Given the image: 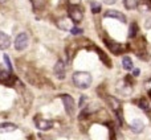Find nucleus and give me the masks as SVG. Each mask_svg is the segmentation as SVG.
<instances>
[{
    "label": "nucleus",
    "instance_id": "1",
    "mask_svg": "<svg viewBox=\"0 0 151 140\" xmlns=\"http://www.w3.org/2000/svg\"><path fill=\"white\" fill-rule=\"evenodd\" d=\"M72 81H73L76 87L85 90V89L90 87L93 78H91L90 73H88V71H76L73 74V77H72Z\"/></svg>",
    "mask_w": 151,
    "mask_h": 140
},
{
    "label": "nucleus",
    "instance_id": "2",
    "mask_svg": "<svg viewBox=\"0 0 151 140\" xmlns=\"http://www.w3.org/2000/svg\"><path fill=\"white\" fill-rule=\"evenodd\" d=\"M29 44V37L25 32H21L17 34V37L15 39V49L21 52V50H25L28 48Z\"/></svg>",
    "mask_w": 151,
    "mask_h": 140
},
{
    "label": "nucleus",
    "instance_id": "3",
    "mask_svg": "<svg viewBox=\"0 0 151 140\" xmlns=\"http://www.w3.org/2000/svg\"><path fill=\"white\" fill-rule=\"evenodd\" d=\"M61 101H63L64 106H65V111L68 112L69 115H73L74 110H76L74 99L72 98L70 95H68V94H63V95H61Z\"/></svg>",
    "mask_w": 151,
    "mask_h": 140
},
{
    "label": "nucleus",
    "instance_id": "4",
    "mask_svg": "<svg viewBox=\"0 0 151 140\" xmlns=\"http://www.w3.org/2000/svg\"><path fill=\"white\" fill-rule=\"evenodd\" d=\"M33 122H35V126H36L39 130H41V131H48V130H50V128L53 127L52 120H47V119H44V118H41L40 115L35 116Z\"/></svg>",
    "mask_w": 151,
    "mask_h": 140
},
{
    "label": "nucleus",
    "instance_id": "5",
    "mask_svg": "<svg viewBox=\"0 0 151 140\" xmlns=\"http://www.w3.org/2000/svg\"><path fill=\"white\" fill-rule=\"evenodd\" d=\"M83 17V13L77 5H70L69 7V19H70L73 23H80Z\"/></svg>",
    "mask_w": 151,
    "mask_h": 140
},
{
    "label": "nucleus",
    "instance_id": "6",
    "mask_svg": "<svg viewBox=\"0 0 151 140\" xmlns=\"http://www.w3.org/2000/svg\"><path fill=\"white\" fill-rule=\"evenodd\" d=\"M53 71H55L56 77H57L58 79H64V78H65V73H66L65 64H64L61 60H58L57 62L55 64V68H53Z\"/></svg>",
    "mask_w": 151,
    "mask_h": 140
},
{
    "label": "nucleus",
    "instance_id": "7",
    "mask_svg": "<svg viewBox=\"0 0 151 140\" xmlns=\"http://www.w3.org/2000/svg\"><path fill=\"white\" fill-rule=\"evenodd\" d=\"M105 17H110V19H117V20H119L121 23H127V19H126V16L123 15V13H121L117 9H110V11H106L105 12Z\"/></svg>",
    "mask_w": 151,
    "mask_h": 140
},
{
    "label": "nucleus",
    "instance_id": "8",
    "mask_svg": "<svg viewBox=\"0 0 151 140\" xmlns=\"http://www.w3.org/2000/svg\"><path fill=\"white\" fill-rule=\"evenodd\" d=\"M11 45V37L5 34L4 32H0V50L8 49Z\"/></svg>",
    "mask_w": 151,
    "mask_h": 140
},
{
    "label": "nucleus",
    "instance_id": "9",
    "mask_svg": "<svg viewBox=\"0 0 151 140\" xmlns=\"http://www.w3.org/2000/svg\"><path fill=\"white\" fill-rule=\"evenodd\" d=\"M130 128H131V131H133L134 134H141L142 131L145 130V124H143V122H142V120L135 119V120H133V122H131Z\"/></svg>",
    "mask_w": 151,
    "mask_h": 140
},
{
    "label": "nucleus",
    "instance_id": "10",
    "mask_svg": "<svg viewBox=\"0 0 151 140\" xmlns=\"http://www.w3.org/2000/svg\"><path fill=\"white\" fill-rule=\"evenodd\" d=\"M17 130V126L13 124V123H1L0 124V134H8V132H13V131Z\"/></svg>",
    "mask_w": 151,
    "mask_h": 140
},
{
    "label": "nucleus",
    "instance_id": "11",
    "mask_svg": "<svg viewBox=\"0 0 151 140\" xmlns=\"http://www.w3.org/2000/svg\"><path fill=\"white\" fill-rule=\"evenodd\" d=\"M72 23H73V21H72L70 19H61L60 21H57V26L60 29H63V31H70V29L73 28Z\"/></svg>",
    "mask_w": 151,
    "mask_h": 140
},
{
    "label": "nucleus",
    "instance_id": "12",
    "mask_svg": "<svg viewBox=\"0 0 151 140\" xmlns=\"http://www.w3.org/2000/svg\"><path fill=\"white\" fill-rule=\"evenodd\" d=\"M106 45H107V48L110 49V52L114 53V54H121L122 50H123V46L121 44H118V42L110 41V42H106Z\"/></svg>",
    "mask_w": 151,
    "mask_h": 140
},
{
    "label": "nucleus",
    "instance_id": "13",
    "mask_svg": "<svg viewBox=\"0 0 151 140\" xmlns=\"http://www.w3.org/2000/svg\"><path fill=\"white\" fill-rule=\"evenodd\" d=\"M12 71H9V70H0V82H9L11 79H12V74H11Z\"/></svg>",
    "mask_w": 151,
    "mask_h": 140
},
{
    "label": "nucleus",
    "instance_id": "14",
    "mask_svg": "<svg viewBox=\"0 0 151 140\" xmlns=\"http://www.w3.org/2000/svg\"><path fill=\"white\" fill-rule=\"evenodd\" d=\"M122 66L125 70H131L134 68V64H133V60H131L129 56H125L122 60Z\"/></svg>",
    "mask_w": 151,
    "mask_h": 140
},
{
    "label": "nucleus",
    "instance_id": "15",
    "mask_svg": "<svg viewBox=\"0 0 151 140\" xmlns=\"http://www.w3.org/2000/svg\"><path fill=\"white\" fill-rule=\"evenodd\" d=\"M118 90L121 91V94L125 96H129L131 94V91H133V87H131V83H123V86L121 89H118Z\"/></svg>",
    "mask_w": 151,
    "mask_h": 140
},
{
    "label": "nucleus",
    "instance_id": "16",
    "mask_svg": "<svg viewBox=\"0 0 151 140\" xmlns=\"http://www.w3.org/2000/svg\"><path fill=\"white\" fill-rule=\"evenodd\" d=\"M97 53H98V57L101 58V61H102V62H104L105 65L107 66V68H110V66H111V62H110V60H109V58H107V56L105 54V53L102 52L101 49H97Z\"/></svg>",
    "mask_w": 151,
    "mask_h": 140
},
{
    "label": "nucleus",
    "instance_id": "17",
    "mask_svg": "<svg viewBox=\"0 0 151 140\" xmlns=\"http://www.w3.org/2000/svg\"><path fill=\"white\" fill-rule=\"evenodd\" d=\"M109 103H111V109L114 110L115 112L119 111L121 103H119V101H118V99H115V98H113V96H110V98H109Z\"/></svg>",
    "mask_w": 151,
    "mask_h": 140
},
{
    "label": "nucleus",
    "instance_id": "18",
    "mask_svg": "<svg viewBox=\"0 0 151 140\" xmlns=\"http://www.w3.org/2000/svg\"><path fill=\"white\" fill-rule=\"evenodd\" d=\"M123 4L127 9H135L138 7V1L137 0H123Z\"/></svg>",
    "mask_w": 151,
    "mask_h": 140
},
{
    "label": "nucleus",
    "instance_id": "19",
    "mask_svg": "<svg viewBox=\"0 0 151 140\" xmlns=\"http://www.w3.org/2000/svg\"><path fill=\"white\" fill-rule=\"evenodd\" d=\"M139 109L143 110L145 112H150V106H149V102L146 99H141L139 101Z\"/></svg>",
    "mask_w": 151,
    "mask_h": 140
},
{
    "label": "nucleus",
    "instance_id": "20",
    "mask_svg": "<svg viewBox=\"0 0 151 140\" xmlns=\"http://www.w3.org/2000/svg\"><path fill=\"white\" fill-rule=\"evenodd\" d=\"M137 32H138V25H137V23H133L130 26V31H129V37L134 39L137 36Z\"/></svg>",
    "mask_w": 151,
    "mask_h": 140
},
{
    "label": "nucleus",
    "instance_id": "21",
    "mask_svg": "<svg viewBox=\"0 0 151 140\" xmlns=\"http://www.w3.org/2000/svg\"><path fill=\"white\" fill-rule=\"evenodd\" d=\"M31 1H32V4H33V7L36 8V9H41V8H44L47 0H31Z\"/></svg>",
    "mask_w": 151,
    "mask_h": 140
},
{
    "label": "nucleus",
    "instance_id": "22",
    "mask_svg": "<svg viewBox=\"0 0 151 140\" xmlns=\"http://www.w3.org/2000/svg\"><path fill=\"white\" fill-rule=\"evenodd\" d=\"M90 7H91V12L93 13H98L101 11V4L98 1H90Z\"/></svg>",
    "mask_w": 151,
    "mask_h": 140
},
{
    "label": "nucleus",
    "instance_id": "23",
    "mask_svg": "<svg viewBox=\"0 0 151 140\" xmlns=\"http://www.w3.org/2000/svg\"><path fill=\"white\" fill-rule=\"evenodd\" d=\"M3 60H4V62H5V65H7V68L9 71H12V64H11V61H9V57H8L7 54H4L3 56Z\"/></svg>",
    "mask_w": 151,
    "mask_h": 140
},
{
    "label": "nucleus",
    "instance_id": "24",
    "mask_svg": "<svg viewBox=\"0 0 151 140\" xmlns=\"http://www.w3.org/2000/svg\"><path fill=\"white\" fill-rule=\"evenodd\" d=\"M70 33L74 34V36H77V34H81V33H82V29L78 28V26H73V28L70 29Z\"/></svg>",
    "mask_w": 151,
    "mask_h": 140
},
{
    "label": "nucleus",
    "instance_id": "25",
    "mask_svg": "<svg viewBox=\"0 0 151 140\" xmlns=\"http://www.w3.org/2000/svg\"><path fill=\"white\" fill-rule=\"evenodd\" d=\"M80 1H81V0H68L69 5H78V4H80Z\"/></svg>",
    "mask_w": 151,
    "mask_h": 140
},
{
    "label": "nucleus",
    "instance_id": "26",
    "mask_svg": "<svg viewBox=\"0 0 151 140\" xmlns=\"http://www.w3.org/2000/svg\"><path fill=\"white\" fill-rule=\"evenodd\" d=\"M145 26H146L147 29H151V17L146 20V23H145Z\"/></svg>",
    "mask_w": 151,
    "mask_h": 140
},
{
    "label": "nucleus",
    "instance_id": "27",
    "mask_svg": "<svg viewBox=\"0 0 151 140\" xmlns=\"http://www.w3.org/2000/svg\"><path fill=\"white\" fill-rule=\"evenodd\" d=\"M102 1L105 3V4H109V5H111V4H114L117 0H102Z\"/></svg>",
    "mask_w": 151,
    "mask_h": 140
},
{
    "label": "nucleus",
    "instance_id": "28",
    "mask_svg": "<svg viewBox=\"0 0 151 140\" xmlns=\"http://www.w3.org/2000/svg\"><path fill=\"white\" fill-rule=\"evenodd\" d=\"M133 73H134L133 75H135V77H138V75H139V70H138V69H134V71H133Z\"/></svg>",
    "mask_w": 151,
    "mask_h": 140
},
{
    "label": "nucleus",
    "instance_id": "29",
    "mask_svg": "<svg viewBox=\"0 0 151 140\" xmlns=\"http://www.w3.org/2000/svg\"><path fill=\"white\" fill-rule=\"evenodd\" d=\"M146 87L149 89V90H151V81H149V82L146 83Z\"/></svg>",
    "mask_w": 151,
    "mask_h": 140
}]
</instances>
